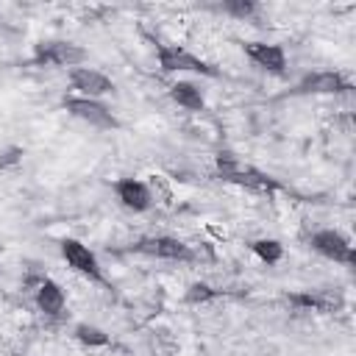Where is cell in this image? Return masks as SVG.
Masks as SVG:
<instances>
[{
    "instance_id": "obj_1",
    "label": "cell",
    "mask_w": 356,
    "mask_h": 356,
    "mask_svg": "<svg viewBox=\"0 0 356 356\" xmlns=\"http://www.w3.org/2000/svg\"><path fill=\"white\" fill-rule=\"evenodd\" d=\"M89 61V50L72 39H42L33 44L31 56H28V67L36 70H53V67H83Z\"/></svg>"
},
{
    "instance_id": "obj_2",
    "label": "cell",
    "mask_w": 356,
    "mask_h": 356,
    "mask_svg": "<svg viewBox=\"0 0 356 356\" xmlns=\"http://www.w3.org/2000/svg\"><path fill=\"white\" fill-rule=\"evenodd\" d=\"M156 64L167 75L170 72H195L203 78H220L222 75L211 61L195 56L192 50H186L181 44H156Z\"/></svg>"
},
{
    "instance_id": "obj_3",
    "label": "cell",
    "mask_w": 356,
    "mask_h": 356,
    "mask_svg": "<svg viewBox=\"0 0 356 356\" xmlns=\"http://www.w3.org/2000/svg\"><path fill=\"white\" fill-rule=\"evenodd\" d=\"M61 108L86 122L89 128H97V131H117L120 128V117L111 111V106L106 100H95V97H81V95H64L61 97Z\"/></svg>"
},
{
    "instance_id": "obj_4",
    "label": "cell",
    "mask_w": 356,
    "mask_h": 356,
    "mask_svg": "<svg viewBox=\"0 0 356 356\" xmlns=\"http://www.w3.org/2000/svg\"><path fill=\"white\" fill-rule=\"evenodd\" d=\"M58 253H61L64 264H67L72 273H78L81 278H86V281H92V284L108 286V281H106V275H103V267H100V259H97V253H95L86 242H81V239H75V236H61V239H58Z\"/></svg>"
},
{
    "instance_id": "obj_5",
    "label": "cell",
    "mask_w": 356,
    "mask_h": 356,
    "mask_svg": "<svg viewBox=\"0 0 356 356\" xmlns=\"http://www.w3.org/2000/svg\"><path fill=\"white\" fill-rule=\"evenodd\" d=\"M131 253L147 256V259H161V261H195V250L170 234H156V236H139L131 245Z\"/></svg>"
},
{
    "instance_id": "obj_6",
    "label": "cell",
    "mask_w": 356,
    "mask_h": 356,
    "mask_svg": "<svg viewBox=\"0 0 356 356\" xmlns=\"http://www.w3.org/2000/svg\"><path fill=\"white\" fill-rule=\"evenodd\" d=\"M309 248L317 256H323V259H328L334 264H345V267H350L353 259H356L350 236L345 231H339V228H317V231H312Z\"/></svg>"
},
{
    "instance_id": "obj_7",
    "label": "cell",
    "mask_w": 356,
    "mask_h": 356,
    "mask_svg": "<svg viewBox=\"0 0 356 356\" xmlns=\"http://www.w3.org/2000/svg\"><path fill=\"white\" fill-rule=\"evenodd\" d=\"M67 81H70L72 95H81V97L103 100V97H108V95H117V83H114L103 70L86 67V64L67 70Z\"/></svg>"
},
{
    "instance_id": "obj_8",
    "label": "cell",
    "mask_w": 356,
    "mask_h": 356,
    "mask_svg": "<svg viewBox=\"0 0 356 356\" xmlns=\"http://www.w3.org/2000/svg\"><path fill=\"white\" fill-rule=\"evenodd\" d=\"M350 89L353 83L339 70H312L298 78L292 95H345Z\"/></svg>"
},
{
    "instance_id": "obj_9",
    "label": "cell",
    "mask_w": 356,
    "mask_h": 356,
    "mask_svg": "<svg viewBox=\"0 0 356 356\" xmlns=\"http://www.w3.org/2000/svg\"><path fill=\"white\" fill-rule=\"evenodd\" d=\"M111 192H114L117 203H120L122 209L134 211V214H145V211H150L153 203H156V195H153L150 184L142 181V178H134V175L117 178V181L111 184Z\"/></svg>"
},
{
    "instance_id": "obj_10",
    "label": "cell",
    "mask_w": 356,
    "mask_h": 356,
    "mask_svg": "<svg viewBox=\"0 0 356 356\" xmlns=\"http://www.w3.org/2000/svg\"><path fill=\"white\" fill-rule=\"evenodd\" d=\"M242 53L270 75L281 78L286 72V50L275 42H242Z\"/></svg>"
},
{
    "instance_id": "obj_11",
    "label": "cell",
    "mask_w": 356,
    "mask_h": 356,
    "mask_svg": "<svg viewBox=\"0 0 356 356\" xmlns=\"http://www.w3.org/2000/svg\"><path fill=\"white\" fill-rule=\"evenodd\" d=\"M33 306L42 317H61L67 309V292L56 278H39L33 289Z\"/></svg>"
},
{
    "instance_id": "obj_12",
    "label": "cell",
    "mask_w": 356,
    "mask_h": 356,
    "mask_svg": "<svg viewBox=\"0 0 356 356\" xmlns=\"http://www.w3.org/2000/svg\"><path fill=\"white\" fill-rule=\"evenodd\" d=\"M167 95H170V100H172L178 108H184V111H192V114L206 111V92H203L195 81H186V78L172 81L170 89H167Z\"/></svg>"
},
{
    "instance_id": "obj_13",
    "label": "cell",
    "mask_w": 356,
    "mask_h": 356,
    "mask_svg": "<svg viewBox=\"0 0 356 356\" xmlns=\"http://www.w3.org/2000/svg\"><path fill=\"white\" fill-rule=\"evenodd\" d=\"M72 339L78 345H83V348H106L111 342V337H108L106 328H100L95 323H86V320H81V323L72 325Z\"/></svg>"
},
{
    "instance_id": "obj_14",
    "label": "cell",
    "mask_w": 356,
    "mask_h": 356,
    "mask_svg": "<svg viewBox=\"0 0 356 356\" xmlns=\"http://www.w3.org/2000/svg\"><path fill=\"white\" fill-rule=\"evenodd\" d=\"M250 250H253V256H256L259 261H264L267 267H270V264H278V261L284 259V245H281L278 239H273V236L253 239V242H250Z\"/></svg>"
},
{
    "instance_id": "obj_15",
    "label": "cell",
    "mask_w": 356,
    "mask_h": 356,
    "mask_svg": "<svg viewBox=\"0 0 356 356\" xmlns=\"http://www.w3.org/2000/svg\"><path fill=\"white\" fill-rule=\"evenodd\" d=\"M217 298H220V289H214L209 281H192L184 289V303L186 306H206Z\"/></svg>"
},
{
    "instance_id": "obj_16",
    "label": "cell",
    "mask_w": 356,
    "mask_h": 356,
    "mask_svg": "<svg viewBox=\"0 0 356 356\" xmlns=\"http://www.w3.org/2000/svg\"><path fill=\"white\" fill-rule=\"evenodd\" d=\"M214 8L225 17H234V19H253L261 11V6L256 0H222Z\"/></svg>"
},
{
    "instance_id": "obj_17",
    "label": "cell",
    "mask_w": 356,
    "mask_h": 356,
    "mask_svg": "<svg viewBox=\"0 0 356 356\" xmlns=\"http://www.w3.org/2000/svg\"><path fill=\"white\" fill-rule=\"evenodd\" d=\"M25 159V147L22 145H6L0 147V170H14L19 167Z\"/></svg>"
}]
</instances>
